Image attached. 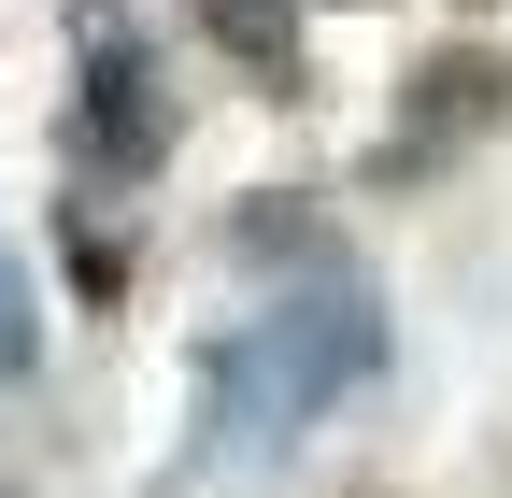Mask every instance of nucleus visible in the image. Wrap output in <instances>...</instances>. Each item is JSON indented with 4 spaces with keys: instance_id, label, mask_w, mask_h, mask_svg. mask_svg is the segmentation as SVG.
<instances>
[{
    "instance_id": "f257e3e1",
    "label": "nucleus",
    "mask_w": 512,
    "mask_h": 498,
    "mask_svg": "<svg viewBox=\"0 0 512 498\" xmlns=\"http://www.w3.org/2000/svg\"><path fill=\"white\" fill-rule=\"evenodd\" d=\"M384 370V314L356 285H313V299H271L256 328H228L214 342V370H200V470H271L285 442L328 399H356Z\"/></svg>"
},
{
    "instance_id": "f03ea898",
    "label": "nucleus",
    "mask_w": 512,
    "mask_h": 498,
    "mask_svg": "<svg viewBox=\"0 0 512 498\" xmlns=\"http://www.w3.org/2000/svg\"><path fill=\"white\" fill-rule=\"evenodd\" d=\"M157 143H171L157 57H143V29H128L114 0H86V100H72V171H157Z\"/></svg>"
},
{
    "instance_id": "7ed1b4c3",
    "label": "nucleus",
    "mask_w": 512,
    "mask_h": 498,
    "mask_svg": "<svg viewBox=\"0 0 512 498\" xmlns=\"http://www.w3.org/2000/svg\"><path fill=\"white\" fill-rule=\"evenodd\" d=\"M200 15H214V43L256 86H299V0H200Z\"/></svg>"
},
{
    "instance_id": "20e7f679",
    "label": "nucleus",
    "mask_w": 512,
    "mask_h": 498,
    "mask_svg": "<svg viewBox=\"0 0 512 498\" xmlns=\"http://www.w3.org/2000/svg\"><path fill=\"white\" fill-rule=\"evenodd\" d=\"M0 370H29V285H15V257H0Z\"/></svg>"
}]
</instances>
